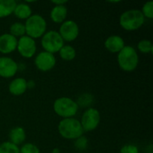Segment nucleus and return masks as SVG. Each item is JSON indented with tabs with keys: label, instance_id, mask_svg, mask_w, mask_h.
I'll use <instances>...</instances> for the list:
<instances>
[{
	"label": "nucleus",
	"instance_id": "9",
	"mask_svg": "<svg viewBox=\"0 0 153 153\" xmlns=\"http://www.w3.org/2000/svg\"><path fill=\"white\" fill-rule=\"evenodd\" d=\"M58 33L64 41H74L79 35V26L73 20H65L61 23Z\"/></svg>",
	"mask_w": 153,
	"mask_h": 153
},
{
	"label": "nucleus",
	"instance_id": "15",
	"mask_svg": "<svg viewBox=\"0 0 153 153\" xmlns=\"http://www.w3.org/2000/svg\"><path fill=\"white\" fill-rule=\"evenodd\" d=\"M67 12L65 5H54L50 11V19L56 23H62L66 19Z\"/></svg>",
	"mask_w": 153,
	"mask_h": 153
},
{
	"label": "nucleus",
	"instance_id": "3",
	"mask_svg": "<svg viewBox=\"0 0 153 153\" xmlns=\"http://www.w3.org/2000/svg\"><path fill=\"white\" fill-rule=\"evenodd\" d=\"M145 18L139 9H130L124 12L119 18L120 26L129 31L140 29L144 23Z\"/></svg>",
	"mask_w": 153,
	"mask_h": 153
},
{
	"label": "nucleus",
	"instance_id": "8",
	"mask_svg": "<svg viewBox=\"0 0 153 153\" xmlns=\"http://www.w3.org/2000/svg\"><path fill=\"white\" fill-rule=\"evenodd\" d=\"M19 54L25 58H30L32 57L37 50V45L35 42V39H31L30 37L24 35L21 38H19L17 41V48Z\"/></svg>",
	"mask_w": 153,
	"mask_h": 153
},
{
	"label": "nucleus",
	"instance_id": "18",
	"mask_svg": "<svg viewBox=\"0 0 153 153\" xmlns=\"http://www.w3.org/2000/svg\"><path fill=\"white\" fill-rule=\"evenodd\" d=\"M16 4L15 0H0V18H4L13 13Z\"/></svg>",
	"mask_w": 153,
	"mask_h": 153
},
{
	"label": "nucleus",
	"instance_id": "29",
	"mask_svg": "<svg viewBox=\"0 0 153 153\" xmlns=\"http://www.w3.org/2000/svg\"><path fill=\"white\" fill-rule=\"evenodd\" d=\"M34 87H35V81L34 80L27 81V89H33Z\"/></svg>",
	"mask_w": 153,
	"mask_h": 153
},
{
	"label": "nucleus",
	"instance_id": "4",
	"mask_svg": "<svg viewBox=\"0 0 153 153\" xmlns=\"http://www.w3.org/2000/svg\"><path fill=\"white\" fill-rule=\"evenodd\" d=\"M53 108L56 114L64 119L74 117L79 110V106L73 99L68 97H61L55 100Z\"/></svg>",
	"mask_w": 153,
	"mask_h": 153
},
{
	"label": "nucleus",
	"instance_id": "22",
	"mask_svg": "<svg viewBox=\"0 0 153 153\" xmlns=\"http://www.w3.org/2000/svg\"><path fill=\"white\" fill-rule=\"evenodd\" d=\"M138 50L143 54H150L152 53L153 46L152 42L150 39H142L141 41H139L138 45H137Z\"/></svg>",
	"mask_w": 153,
	"mask_h": 153
},
{
	"label": "nucleus",
	"instance_id": "25",
	"mask_svg": "<svg viewBox=\"0 0 153 153\" xmlns=\"http://www.w3.org/2000/svg\"><path fill=\"white\" fill-rule=\"evenodd\" d=\"M20 153H40V151L34 143H25L20 148Z\"/></svg>",
	"mask_w": 153,
	"mask_h": 153
},
{
	"label": "nucleus",
	"instance_id": "23",
	"mask_svg": "<svg viewBox=\"0 0 153 153\" xmlns=\"http://www.w3.org/2000/svg\"><path fill=\"white\" fill-rule=\"evenodd\" d=\"M92 102H93V96L90 93H84L81 95L78 98V100L76 101L79 107H83V108L89 107Z\"/></svg>",
	"mask_w": 153,
	"mask_h": 153
},
{
	"label": "nucleus",
	"instance_id": "20",
	"mask_svg": "<svg viewBox=\"0 0 153 153\" xmlns=\"http://www.w3.org/2000/svg\"><path fill=\"white\" fill-rule=\"evenodd\" d=\"M9 31H10L9 33H10L11 35H13V37H15L16 39H17V38H21V37L26 35L24 23H22V22H13V23L10 26Z\"/></svg>",
	"mask_w": 153,
	"mask_h": 153
},
{
	"label": "nucleus",
	"instance_id": "21",
	"mask_svg": "<svg viewBox=\"0 0 153 153\" xmlns=\"http://www.w3.org/2000/svg\"><path fill=\"white\" fill-rule=\"evenodd\" d=\"M0 153H20V148L8 142H4L0 144Z\"/></svg>",
	"mask_w": 153,
	"mask_h": 153
},
{
	"label": "nucleus",
	"instance_id": "16",
	"mask_svg": "<svg viewBox=\"0 0 153 153\" xmlns=\"http://www.w3.org/2000/svg\"><path fill=\"white\" fill-rule=\"evenodd\" d=\"M8 136H9V142L18 146L20 144H22L23 142L25 141L26 133L22 126H15L11 129Z\"/></svg>",
	"mask_w": 153,
	"mask_h": 153
},
{
	"label": "nucleus",
	"instance_id": "11",
	"mask_svg": "<svg viewBox=\"0 0 153 153\" xmlns=\"http://www.w3.org/2000/svg\"><path fill=\"white\" fill-rule=\"evenodd\" d=\"M19 65L11 57H0V76L3 78L13 77L18 72Z\"/></svg>",
	"mask_w": 153,
	"mask_h": 153
},
{
	"label": "nucleus",
	"instance_id": "2",
	"mask_svg": "<svg viewBox=\"0 0 153 153\" xmlns=\"http://www.w3.org/2000/svg\"><path fill=\"white\" fill-rule=\"evenodd\" d=\"M117 63L119 67L125 72H133L139 64L137 50L131 46H125L117 53Z\"/></svg>",
	"mask_w": 153,
	"mask_h": 153
},
{
	"label": "nucleus",
	"instance_id": "12",
	"mask_svg": "<svg viewBox=\"0 0 153 153\" xmlns=\"http://www.w3.org/2000/svg\"><path fill=\"white\" fill-rule=\"evenodd\" d=\"M18 39L10 33H4L0 35V53L10 54L16 50Z\"/></svg>",
	"mask_w": 153,
	"mask_h": 153
},
{
	"label": "nucleus",
	"instance_id": "26",
	"mask_svg": "<svg viewBox=\"0 0 153 153\" xmlns=\"http://www.w3.org/2000/svg\"><path fill=\"white\" fill-rule=\"evenodd\" d=\"M74 141H75L74 142V147L77 150H79V151H84V150L87 149V147H88V139L85 136L82 135L81 137L77 138Z\"/></svg>",
	"mask_w": 153,
	"mask_h": 153
},
{
	"label": "nucleus",
	"instance_id": "7",
	"mask_svg": "<svg viewBox=\"0 0 153 153\" xmlns=\"http://www.w3.org/2000/svg\"><path fill=\"white\" fill-rule=\"evenodd\" d=\"M100 122V111L94 108H88L82 116V120L80 121L82 127L84 132H91L95 130Z\"/></svg>",
	"mask_w": 153,
	"mask_h": 153
},
{
	"label": "nucleus",
	"instance_id": "14",
	"mask_svg": "<svg viewBox=\"0 0 153 153\" xmlns=\"http://www.w3.org/2000/svg\"><path fill=\"white\" fill-rule=\"evenodd\" d=\"M8 90L12 95L21 96L27 91V81L22 77L15 78L9 83Z\"/></svg>",
	"mask_w": 153,
	"mask_h": 153
},
{
	"label": "nucleus",
	"instance_id": "17",
	"mask_svg": "<svg viewBox=\"0 0 153 153\" xmlns=\"http://www.w3.org/2000/svg\"><path fill=\"white\" fill-rule=\"evenodd\" d=\"M13 14L18 19L27 20L32 14V11H31L30 6L28 4H26L25 2L24 3H19L16 4V6L14 8Z\"/></svg>",
	"mask_w": 153,
	"mask_h": 153
},
{
	"label": "nucleus",
	"instance_id": "28",
	"mask_svg": "<svg viewBox=\"0 0 153 153\" xmlns=\"http://www.w3.org/2000/svg\"><path fill=\"white\" fill-rule=\"evenodd\" d=\"M51 3L54 4L55 5H65L67 1L66 0H52Z\"/></svg>",
	"mask_w": 153,
	"mask_h": 153
},
{
	"label": "nucleus",
	"instance_id": "6",
	"mask_svg": "<svg viewBox=\"0 0 153 153\" xmlns=\"http://www.w3.org/2000/svg\"><path fill=\"white\" fill-rule=\"evenodd\" d=\"M65 45V41L56 30H48L41 37V46L44 51L51 54L58 52Z\"/></svg>",
	"mask_w": 153,
	"mask_h": 153
},
{
	"label": "nucleus",
	"instance_id": "1",
	"mask_svg": "<svg viewBox=\"0 0 153 153\" xmlns=\"http://www.w3.org/2000/svg\"><path fill=\"white\" fill-rule=\"evenodd\" d=\"M59 134L66 140H76L83 135V129L80 121L74 117L62 119L57 126Z\"/></svg>",
	"mask_w": 153,
	"mask_h": 153
},
{
	"label": "nucleus",
	"instance_id": "31",
	"mask_svg": "<svg viewBox=\"0 0 153 153\" xmlns=\"http://www.w3.org/2000/svg\"><path fill=\"white\" fill-rule=\"evenodd\" d=\"M147 149H149V151H147V152H149V153H152V144H150Z\"/></svg>",
	"mask_w": 153,
	"mask_h": 153
},
{
	"label": "nucleus",
	"instance_id": "24",
	"mask_svg": "<svg viewBox=\"0 0 153 153\" xmlns=\"http://www.w3.org/2000/svg\"><path fill=\"white\" fill-rule=\"evenodd\" d=\"M142 13L143 14L144 18L152 19L153 18V1H148L143 5Z\"/></svg>",
	"mask_w": 153,
	"mask_h": 153
},
{
	"label": "nucleus",
	"instance_id": "10",
	"mask_svg": "<svg viewBox=\"0 0 153 153\" xmlns=\"http://www.w3.org/2000/svg\"><path fill=\"white\" fill-rule=\"evenodd\" d=\"M35 66L41 72H48L53 69L56 64V59L54 54L48 53L47 51L39 52L34 60Z\"/></svg>",
	"mask_w": 153,
	"mask_h": 153
},
{
	"label": "nucleus",
	"instance_id": "30",
	"mask_svg": "<svg viewBox=\"0 0 153 153\" xmlns=\"http://www.w3.org/2000/svg\"><path fill=\"white\" fill-rule=\"evenodd\" d=\"M51 153H60V150L58 148H55V149H53Z\"/></svg>",
	"mask_w": 153,
	"mask_h": 153
},
{
	"label": "nucleus",
	"instance_id": "5",
	"mask_svg": "<svg viewBox=\"0 0 153 153\" xmlns=\"http://www.w3.org/2000/svg\"><path fill=\"white\" fill-rule=\"evenodd\" d=\"M26 35L35 39L42 37L47 30V22L40 14H31L25 22Z\"/></svg>",
	"mask_w": 153,
	"mask_h": 153
},
{
	"label": "nucleus",
	"instance_id": "27",
	"mask_svg": "<svg viewBox=\"0 0 153 153\" xmlns=\"http://www.w3.org/2000/svg\"><path fill=\"white\" fill-rule=\"evenodd\" d=\"M120 153H139V149L136 145L126 144L120 149Z\"/></svg>",
	"mask_w": 153,
	"mask_h": 153
},
{
	"label": "nucleus",
	"instance_id": "13",
	"mask_svg": "<svg viewBox=\"0 0 153 153\" xmlns=\"http://www.w3.org/2000/svg\"><path fill=\"white\" fill-rule=\"evenodd\" d=\"M105 48L111 53H118L126 45L125 40L121 36L111 35L105 40Z\"/></svg>",
	"mask_w": 153,
	"mask_h": 153
},
{
	"label": "nucleus",
	"instance_id": "19",
	"mask_svg": "<svg viewBox=\"0 0 153 153\" xmlns=\"http://www.w3.org/2000/svg\"><path fill=\"white\" fill-rule=\"evenodd\" d=\"M58 52L60 57L65 61H72L76 56V50L71 45H64Z\"/></svg>",
	"mask_w": 153,
	"mask_h": 153
}]
</instances>
